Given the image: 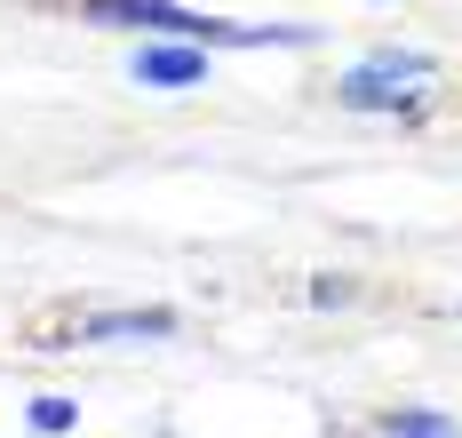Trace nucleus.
I'll use <instances>...</instances> for the list:
<instances>
[{
	"label": "nucleus",
	"mask_w": 462,
	"mask_h": 438,
	"mask_svg": "<svg viewBox=\"0 0 462 438\" xmlns=\"http://www.w3.org/2000/svg\"><path fill=\"white\" fill-rule=\"evenodd\" d=\"M96 24H152V32H176L191 49H311L319 32L311 24H216V16H191L176 0H80Z\"/></svg>",
	"instance_id": "1"
},
{
	"label": "nucleus",
	"mask_w": 462,
	"mask_h": 438,
	"mask_svg": "<svg viewBox=\"0 0 462 438\" xmlns=\"http://www.w3.org/2000/svg\"><path fill=\"white\" fill-rule=\"evenodd\" d=\"M430 80H439L430 56H415V49H374L367 64H351V72L335 80V96L351 104V112H399V104H415Z\"/></svg>",
	"instance_id": "2"
},
{
	"label": "nucleus",
	"mask_w": 462,
	"mask_h": 438,
	"mask_svg": "<svg viewBox=\"0 0 462 438\" xmlns=\"http://www.w3.org/2000/svg\"><path fill=\"white\" fill-rule=\"evenodd\" d=\"M128 80H143V88H199L208 80V49H191V41H143L128 56Z\"/></svg>",
	"instance_id": "3"
},
{
	"label": "nucleus",
	"mask_w": 462,
	"mask_h": 438,
	"mask_svg": "<svg viewBox=\"0 0 462 438\" xmlns=\"http://www.w3.org/2000/svg\"><path fill=\"white\" fill-rule=\"evenodd\" d=\"M112 335H176V311H96V319H80V342H112Z\"/></svg>",
	"instance_id": "4"
},
{
	"label": "nucleus",
	"mask_w": 462,
	"mask_h": 438,
	"mask_svg": "<svg viewBox=\"0 0 462 438\" xmlns=\"http://www.w3.org/2000/svg\"><path fill=\"white\" fill-rule=\"evenodd\" d=\"M383 438H462L447 415H430V406H399L391 423H383Z\"/></svg>",
	"instance_id": "5"
},
{
	"label": "nucleus",
	"mask_w": 462,
	"mask_h": 438,
	"mask_svg": "<svg viewBox=\"0 0 462 438\" xmlns=\"http://www.w3.org/2000/svg\"><path fill=\"white\" fill-rule=\"evenodd\" d=\"M32 431H41V438L72 431V398H32Z\"/></svg>",
	"instance_id": "6"
}]
</instances>
